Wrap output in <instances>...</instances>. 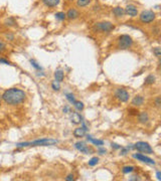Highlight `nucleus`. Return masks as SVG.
Instances as JSON below:
<instances>
[{"mask_svg": "<svg viewBox=\"0 0 161 181\" xmlns=\"http://www.w3.org/2000/svg\"><path fill=\"white\" fill-rule=\"evenodd\" d=\"M2 100L10 106H17L23 103L26 99V94L24 91L17 88H11V89L6 90L3 95L1 96Z\"/></svg>", "mask_w": 161, "mask_h": 181, "instance_id": "f257e3e1", "label": "nucleus"}, {"mask_svg": "<svg viewBox=\"0 0 161 181\" xmlns=\"http://www.w3.org/2000/svg\"><path fill=\"white\" fill-rule=\"evenodd\" d=\"M59 143L57 140L55 139H38V140H34L31 142H22L17 143L16 147L18 148H24V147H30V146H51Z\"/></svg>", "mask_w": 161, "mask_h": 181, "instance_id": "f03ea898", "label": "nucleus"}, {"mask_svg": "<svg viewBox=\"0 0 161 181\" xmlns=\"http://www.w3.org/2000/svg\"><path fill=\"white\" fill-rule=\"evenodd\" d=\"M133 44V39L128 34H123L121 35L118 39V47L120 49H128Z\"/></svg>", "mask_w": 161, "mask_h": 181, "instance_id": "7ed1b4c3", "label": "nucleus"}, {"mask_svg": "<svg viewBox=\"0 0 161 181\" xmlns=\"http://www.w3.org/2000/svg\"><path fill=\"white\" fill-rule=\"evenodd\" d=\"M155 16L156 15L152 10H143L142 12L140 13L139 19L143 23H150L155 19Z\"/></svg>", "mask_w": 161, "mask_h": 181, "instance_id": "20e7f679", "label": "nucleus"}, {"mask_svg": "<svg viewBox=\"0 0 161 181\" xmlns=\"http://www.w3.org/2000/svg\"><path fill=\"white\" fill-rule=\"evenodd\" d=\"M115 28L114 24L110 21H102V22H98L95 25V29L99 30V31L102 32H110L112 31Z\"/></svg>", "mask_w": 161, "mask_h": 181, "instance_id": "39448f33", "label": "nucleus"}, {"mask_svg": "<svg viewBox=\"0 0 161 181\" xmlns=\"http://www.w3.org/2000/svg\"><path fill=\"white\" fill-rule=\"evenodd\" d=\"M134 149H137L138 151L142 152L145 154H153V149L147 142H137L133 145Z\"/></svg>", "mask_w": 161, "mask_h": 181, "instance_id": "423d86ee", "label": "nucleus"}, {"mask_svg": "<svg viewBox=\"0 0 161 181\" xmlns=\"http://www.w3.org/2000/svg\"><path fill=\"white\" fill-rule=\"evenodd\" d=\"M115 96L117 97L119 101L121 102H127L129 100V93L125 91L124 89H118L115 93Z\"/></svg>", "mask_w": 161, "mask_h": 181, "instance_id": "0eeeda50", "label": "nucleus"}, {"mask_svg": "<svg viewBox=\"0 0 161 181\" xmlns=\"http://www.w3.org/2000/svg\"><path fill=\"white\" fill-rule=\"evenodd\" d=\"M75 148L77 150H79L80 152L82 153H85V154H92L93 153V150L92 148H90L89 146L85 144V143H82V142H78L75 144Z\"/></svg>", "mask_w": 161, "mask_h": 181, "instance_id": "6e6552de", "label": "nucleus"}, {"mask_svg": "<svg viewBox=\"0 0 161 181\" xmlns=\"http://www.w3.org/2000/svg\"><path fill=\"white\" fill-rule=\"evenodd\" d=\"M133 158H135V159L139 160V161L141 162H144V163H147V164H151V165H154L155 164V161L153 159H151V158L147 157V156L143 155V154H133Z\"/></svg>", "mask_w": 161, "mask_h": 181, "instance_id": "1a4fd4ad", "label": "nucleus"}, {"mask_svg": "<svg viewBox=\"0 0 161 181\" xmlns=\"http://www.w3.org/2000/svg\"><path fill=\"white\" fill-rule=\"evenodd\" d=\"M124 10H125V13H127V14L131 17L137 16V14H138V9L135 5H132V4L127 5Z\"/></svg>", "mask_w": 161, "mask_h": 181, "instance_id": "9d476101", "label": "nucleus"}, {"mask_svg": "<svg viewBox=\"0 0 161 181\" xmlns=\"http://www.w3.org/2000/svg\"><path fill=\"white\" fill-rule=\"evenodd\" d=\"M66 16H67V18H69V19H76V18H78V17L80 16V13H79V11L77 10V9L71 8V9H69Z\"/></svg>", "mask_w": 161, "mask_h": 181, "instance_id": "9b49d317", "label": "nucleus"}, {"mask_svg": "<svg viewBox=\"0 0 161 181\" xmlns=\"http://www.w3.org/2000/svg\"><path fill=\"white\" fill-rule=\"evenodd\" d=\"M71 121H72L73 124H80L82 122V117H80V115L79 113L74 112L71 115Z\"/></svg>", "mask_w": 161, "mask_h": 181, "instance_id": "f8f14e48", "label": "nucleus"}, {"mask_svg": "<svg viewBox=\"0 0 161 181\" xmlns=\"http://www.w3.org/2000/svg\"><path fill=\"white\" fill-rule=\"evenodd\" d=\"M86 132H87V131H86L83 127L77 128V129H75V131H74V136L76 137V138H82V137H84L86 135Z\"/></svg>", "mask_w": 161, "mask_h": 181, "instance_id": "ddd939ff", "label": "nucleus"}, {"mask_svg": "<svg viewBox=\"0 0 161 181\" xmlns=\"http://www.w3.org/2000/svg\"><path fill=\"white\" fill-rule=\"evenodd\" d=\"M43 2V4L47 7H55L59 4L61 0H41Z\"/></svg>", "mask_w": 161, "mask_h": 181, "instance_id": "4468645a", "label": "nucleus"}, {"mask_svg": "<svg viewBox=\"0 0 161 181\" xmlns=\"http://www.w3.org/2000/svg\"><path fill=\"white\" fill-rule=\"evenodd\" d=\"M113 14H114L116 17H122L124 14H125V10H124V8H122V7L117 6L113 9Z\"/></svg>", "mask_w": 161, "mask_h": 181, "instance_id": "2eb2a0df", "label": "nucleus"}, {"mask_svg": "<svg viewBox=\"0 0 161 181\" xmlns=\"http://www.w3.org/2000/svg\"><path fill=\"white\" fill-rule=\"evenodd\" d=\"M64 78H65V74L62 70H59L55 72V81L59 82V83H62V82L64 81Z\"/></svg>", "mask_w": 161, "mask_h": 181, "instance_id": "dca6fc26", "label": "nucleus"}, {"mask_svg": "<svg viewBox=\"0 0 161 181\" xmlns=\"http://www.w3.org/2000/svg\"><path fill=\"white\" fill-rule=\"evenodd\" d=\"M87 140L89 141V142L93 143V144L97 145V146H102V145H104V141H103V140L95 139V138H93L92 136H90V135H88V136H87Z\"/></svg>", "mask_w": 161, "mask_h": 181, "instance_id": "f3484780", "label": "nucleus"}, {"mask_svg": "<svg viewBox=\"0 0 161 181\" xmlns=\"http://www.w3.org/2000/svg\"><path fill=\"white\" fill-rule=\"evenodd\" d=\"M143 103H144V99H143V97L141 96H136L135 98L132 100V105H134V106H142Z\"/></svg>", "mask_w": 161, "mask_h": 181, "instance_id": "a211bd4d", "label": "nucleus"}, {"mask_svg": "<svg viewBox=\"0 0 161 181\" xmlns=\"http://www.w3.org/2000/svg\"><path fill=\"white\" fill-rule=\"evenodd\" d=\"M149 121V116L146 112H142V113H140L139 115V122L142 124H145Z\"/></svg>", "mask_w": 161, "mask_h": 181, "instance_id": "6ab92c4d", "label": "nucleus"}, {"mask_svg": "<svg viewBox=\"0 0 161 181\" xmlns=\"http://www.w3.org/2000/svg\"><path fill=\"white\" fill-rule=\"evenodd\" d=\"M91 3V0H77V6L78 7H85Z\"/></svg>", "mask_w": 161, "mask_h": 181, "instance_id": "aec40b11", "label": "nucleus"}, {"mask_svg": "<svg viewBox=\"0 0 161 181\" xmlns=\"http://www.w3.org/2000/svg\"><path fill=\"white\" fill-rule=\"evenodd\" d=\"M4 24L6 26H14L15 24H16V22H15V19L14 17H8L6 20H5Z\"/></svg>", "mask_w": 161, "mask_h": 181, "instance_id": "412c9836", "label": "nucleus"}, {"mask_svg": "<svg viewBox=\"0 0 161 181\" xmlns=\"http://www.w3.org/2000/svg\"><path fill=\"white\" fill-rule=\"evenodd\" d=\"M155 83V77L153 75H149L148 77L145 79V85H152Z\"/></svg>", "mask_w": 161, "mask_h": 181, "instance_id": "4be33fe9", "label": "nucleus"}, {"mask_svg": "<svg viewBox=\"0 0 161 181\" xmlns=\"http://www.w3.org/2000/svg\"><path fill=\"white\" fill-rule=\"evenodd\" d=\"M55 18H57V20H59V21H63V20H65L67 18L66 13H65V12H57V13H55Z\"/></svg>", "mask_w": 161, "mask_h": 181, "instance_id": "5701e85b", "label": "nucleus"}, {"mask_svg": "<svg viewBox=\"0 0 161 181\" xmlns=\"http://www.w3.org/2000/svg\"><path fill=\"white\" fill-rule=\"evenodd\" d=\"M74 106L78 111H83L84 110V104L82 102H80V101H76L74 103Z\"/></svg>", "mask_w": 161, "mask_h": 181, "instance_id": "b1692460", "label": "nucleus"}, {"mask_svg": "<svg viewBox=\"0 0 161 181\" xmlns=\"http://www.w3.org/2000/svg\"><path fill=\"white\" fill-rule=\"evenodd\" d=\"M133 170H134L133 166H125V167H123V169H122V172L127 174V173H131Z\"/></svg>", "mask_w": 161, "mask_h": 181, "instance_id": "393cba45", "label": "nucleus"}, {"mask_svg": "<svg viewBox=\"0 0 161 181\" xmlns=\"http://www.w3.org/2000/svg\"><path fill=\"white\" fill-rule=\"evenodd\" d=\"M98 162H99V158L97 157H93L91 160L89 161V165L90 166H96L98 164Z\"/></svg>", "mask_w": 161, "mask_h": 181, "instance_id": "a878e982", "label": "nucleus"}, {"mask_svg": "<svg viewBox=\"0 0 161 181\" xmlns=\"http://www.w3.org/2000/svg\"><path fill=\"white\" fill-rule=\"evenodd\" d=\"M30 64H31V66H33L35 70H41V66H39V64H37V62H35L34 60H30Z\"/></svg>", "mask_w": 161, "mask_h": 181, "instance_id": "bb28decb", "label": "nucleus"}, {"mask_svg": "<svg viewBox=\"0 0 161 181\" xmlns=\"http://www.w3.org/2000/svg\"><path fill=\"white\" fill-rule=\"evenodd\" d=\"M66 97H67V99H68L69 102L72 103V104H74V103L76 102V100H75V96L73 94H66Z\"/></svg>", "mask_w": 161, "mask_h": 181, "instance_id": "cd10ccee", "label": "nucleus"}, {"mask_svg": "<svg viewBox=\"0 0 161 181\" xmlns=\"http://www.w3.org/2000/svg\"><path fill=\"white\" fill-rule=\"evenodd\" d=\"M153 53L155 54V56H157V58H160V56H161V48H160V47H155V48H153Z\"/></svg>", "mask_w": 161, "mask_h": 181, "instance_id": "c85d7f7f", "label": "nucleus"}, {"mask_svg": "<svg viewBox=\"0 0 161 181\" xmlns=\"http://www.w3.org/2000/svg\"><path fill=\"white\" fill-rule=\"evenodd\" d=\"M51 87H53V89L55 90V91H59V89H61L59 82H57V81H55L53 84H51Z\"/></svg>", "mask_w": 161, "mask_h": 181, "instance_id": "c756f323", "label": "nucleus"}, {"mask_svg": "<svg viewBox=\"0 0 161 181\" xmlns=\"http://www.w3.org/2000/svg\"><path fill=\"white\" fill-rule=\"evenodd\" d=\"M0 64H8V66H10V64H11V62H9V60H5V58H0Z\"/></svg>", "mask_w": 161, "mask_h": 181, "instance_id": "7c9ffc66", "label": "nucleus"}, {"mask_svg": "<svg viewBox=\"0 0 161 181\" xmlns=\"http://www.w3.org/2000/svg\"><path fill=\"white\" fill-rule=\"evenodd\" d=\"M5 48H6V45H5V43L2 42V41H0V52L4 51Z\"/></svg>", "mask_w": 161, "mask_h": 181, "instance_id": "2f4dec72", "label": "nucleus"}, {"mask_svg": "<svg viewBox=\"0 0 161 181\" xmlns=\"http://www.w3.org/2000/svg\"><path fill=\"white\" fill-rule=\"evenodd\" d=\"M6 39H8V40H10V41L14 40V35H13L12 33H7L6 34Z\"/></svg>", "mask_w": 161, "mask_h": 181, "instance_id": "473e14b6", "label": "nucleus"}, {"mask_svg": "<svg viewBox=\"0 0 161 181\" xmlns=\"http://www.w3.org/2000/svg\"><path fill=\"white\" fill-rule=\"evenodd\" d=\"M98 152H99L100 155H104V154H106L107 150L105 149V148H99V149H98Z\"/></svg>", "mask_w": 161, "mask_h": 181, "instance_id": "72a5a7b5", "label": "nucleus"}, {"mask_svg": "<svg viewBox=\"0 0 161 181\" xmlns=\"http://www.w3.org/2000/svg\"><path fill=\"white\" fill-rule=\"evenodd\" d=\"M74 179H75L74 174H69L68 177H66V180H68V181H72V180H74Z\"/></svg>", "mask_w": 161, "mask_h": 181, "instance_id": "f704fd0d", "label": "nucleus"}, {"mask_svg": "<svg viewBox=\"0 0 161 181\" xmlns=\"http://www.w3.org/2000/svg\"><path fill=\"white\" fill-rule=\"evenodd\" d=\"M111 145H112V148H114V149H116V150H117V149H121V148H122V147L120 146V145L116 144V143H112Z\"/></svg>", "mask_w": 161, "mask_h": 181, "instance_id": "c9c22d12", "label": "nucleus"}, {"mask_svg": "<svg viewBox=\"0 0 161 181\" xmlns=\"http://www.w3.org/2000/svg\"><path fill=\"white\" fill-rule=\"evenodd\" d=\"M155 104L157 107H160V97H157L156 100H155Z\"/></svg>", "mask_w": 161, "mask_h": 181, "instance_id": "e433bc0d", "label": "nucleus"}, {"mask_svg": "<svg viewBox=\"0 0 161 181\" xmlns=\"http://www.w3.org/2000/svg\"><path fill=\"white\" fill-rule=\"evenodd\" d=\"M121 149H122V148H121ZM128 148H124V149H122V152H121V154H122V155H125V154H127L128 153Z\"/></svg>", "mask_w": 161, "mask_h": 181, "instance_id": "4c0bfd02", "label": "nucleus"}, {"mask_svg": "<svg viewBox=\"0 0 161 181\" xmlns=\"http://www.w3.org/2000/svg\"><path fill=\"white\" fill-rule=\"evenodd\" d=\"M156 177H157V180H161V172L160 171H157L156 172Z\"/></svg>", "mask_w": 161, "mask_h": 181, "instance_id": "58836bf2", "label": "nucleus"}, {"mask_svg": "<svg viewBox=\"0 0 161 181\" xmlns=\"http://www.w3.org/2000/svg\"><path fill=\"white\" fill-rule=\"evenodd\" d=\"M129 180H131V181H133V180H140V178L138 176H132V177H130V178H129Z\"/></svg>", "mask_w": 161, "mask_h": 181, "instance_id": "ea45409f", "label": "nucleus"}, {"mask_svg": "<svg viewBox=\"0 0 161 181\" xmlns=\"http://www.w3.org/2000/svg\"><path fill=\"white\" fill-rule=\"evenodd\" d=\"M63 111H64V113H69V112H70V108H69L68 106H67V107H65V108H64V110H63Z\"/></svg>", "mask_w": 161, "mask_h": 181, "instance_id": "a19ab883", "label": "nucleus"}]
</instances>
